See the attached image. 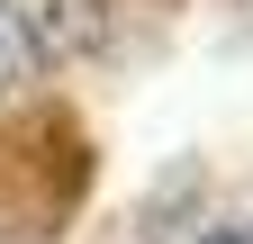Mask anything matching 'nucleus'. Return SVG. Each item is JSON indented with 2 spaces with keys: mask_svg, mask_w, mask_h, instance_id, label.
<instances>
[{
  "mask_svg": "<svg viewBox=\"0 0 253 244\" xmlns=\"http://www.w3.org/2000/svg\"><path fill=\"white\" fill-rule=\"evenodd\" d=\"M109 0H0V100L100 45Z\"/></svg>",
  "mask_w": 253,
  "mask_h": 244,
  "instance_id": "1",
  "label": "nucleus"
},
{
  "mask_svg": "<svg viewBox=\"0 0 253 244\" xmlns=\"http://www.w3.org/2000/svg\"><path fill=\"white\" fill-rule=\"evenodd\" d=\"M199 244H253V235H199Z\"/></svg>",
  "mask_w": 253,
  "mask_h": 244,
  "instance_id": "2",
  "label": "nucleus"
}]
</instances>
